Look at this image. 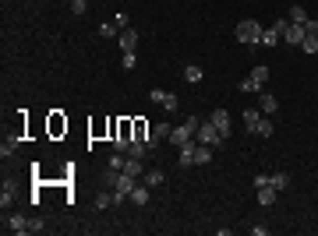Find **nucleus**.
<instances>
[{
	"instance_id": "2",
	"label": "nucleus",
	"mask_w": 318,
	"mask_h": 236,
	"mask_svg": "<svg viewBox=\"0 0 318 236\" xmlns=\"http://www.w3.org/2000/svg\"><path fill=\"white\" fill-rule=\"evenodd\" d=\"M234 39H237V43H244V46H255V43L262 39V25H258V21H251V18H244V21H237V25H234Z\"/></svg>"
},
{
	"instance_id": "5",
	"label": "nucleus",
	"mask_w": 318,
	"mask_h": 236,
	"mask_svg": "<svg viewBox=\"0 0 318 236\" xmlns=\"http://www.w3.org/2000/svg\"><path fill=\"white\" fill-rule=\"evenodd\" d=\"M283 28H287V18H279L272 28H262V46H276V43H283Z\"/></svg>"
},
{
	"instance_id": "30",
	"label": "nucleus",
	"mask_w": 318,
	"mask_h": 236,
	"mask_svg": "<svg viewBox=\"0 0 318 236\" xmlns=\"http://www.w3.org/2000/svg\"><path fill=\"white\" fill-rule=\"evenodd\" d=\"M163 109H166V113H177V95H170V92H166V99H163Z\"/></svg>"
},
{
	"instance_id": "29",
	"label": "nucleus",
	"mask_w": 318,
	"mask_h": 236,
	"mask_svg": "<svg viewBox=\"0 0 318 236\" xmlns=\"http://www.w3.org/2000/svg\"><path fill=\"white\" fill-rule=\"evenodd\" d=\"M251 78L258 81V85H265V81H269V67H265V64H262V67H255V71H251Z\"/></svg>"
},
{
	"instance_id": "18",
	"label": "nucleus",
	"mask_w": 318,
	"mask_h": 236,
	"mask_svg": "<svg viewBox=\"0 0 318 236\" xmlns=\"http://www.w3.org/2000/svg\"><path fill=\"white\" fill-rule=\"evenodd\" d=\"M276 109H279V99L265 92V95H262V113H276Z\"/></svg>"
},
{
	"instance_id": "7",
	"label": "nucleus",
	"mask_w": 318,
	"mask_h": 236,
	"mask_svg": "<svg viewBox=\"0 0 318 236\" xmlns=\"http://www.w3.org/2000/svg\"><path fill=\"white\" fill-rule=\"evenodd\" d=\"M4 229H11V233H32V219H25V215H7Z\"/></svg>"
},
{
	"instance_id": "22",
	"label": "nucleus",
	"mask_w": 318,
	"mask_h": 236,
	"mask_svg": "<svg viewBox=\"0 0 318 236\" xmlns=\"http://www.w3.org/2000/svg\"><path fill=\"white\" fill-rule=\"evenodd\" d=\"M11 201H14V183H4V190H0V205L7 208Z\"/></svg>"
},
{
	"instance_id": "26",
	"label": "nucleus",
	"mask_w": 318,
	"mask_h": 236,
	"mask_svg": "<svg viewBox=\"0 0 318 236\" xmlns=\"http://www.w3.org/2000/svg\"><path fill=\"white\" fill-rule=\"evenodd\" d=\"M301 50H304V53H318V35H304Z\"/></svg>"
},
{
	"instance_id": "24",
	"label": "nucleus",
	"mask_w": 318,
	"mask_h": 236,
	"mask_svg": "<svg viewBox=\"0 0 318 236\" xmlns=\"http://www.w3.org/2000/svg\"><path fill=\"white\" fill-rule=\"evenodd\" d=\"M145 141H131V148H128V155H135V159H145Z\"/></svg>"
},
{
	"instance_id": "19",
	"label": "nucleus",
	"mask_w": 318,
	"mask_h": 236,
	"mask_svg": "<svg viewBox=\"0 0 318 236\" xmlns=\"http://www.w3.org/2000/svg\"><path fill=\"white\" fill-rule=\"evenodd\" d=\"M131 127H135V141H145V138L152 134V131L145 127V120H131Z\"/></svg>"
},
{
	"instance_id": "35",
	"label": "nucleus",
	"mask_w": 318,
	"mask_h": 236,
	"mask_svg": "<svg viewBox=\"0 0 318 236\" xmlns=\"http://www.w3.org/2000/svg\"><path fill=\"white\" fill-rule=\"evenodd\" d=\"M113 25H117V28H128V14L117 11V14H113Z\"/></svg>"
},
{
	"instance_id": "36",
	"label": "nucleus",
	"mask_w": 318,
	"mask_h": 236,
	"mask_svg": "<svg viewBox=\"0 0 318 236\" xmlns=\"http://www.w3.org/2000/svg\"><path fill=\"white\" fill-rule=\"evenodd\" d=\"M120 67L131 71V67H135V53H124V57H120Z\"/></svg>"
},
{
	"instance_id": "23",
	"label": "nucleus",
	"mask_w": 318,
	"mask_h": 236,
	"mask_svg": "<svg viewBox=\"0 0 318 236\" xmlns=\"http://www.w3.org/2000/svg\"><path fill=\"white\" fill-rule=\"evenodd\" d=\"M14 152H18V138H7V141L0 145V155L7 159V155H14Z\"/></svg>"
},
{
	"instance_id": "28",
	"label": "nucleus",
	"mask_w": 318,
	"mask_h": 236,
	"mask_svg": "<svg viewBox=\"0 0 318 236\" xmlns=\"http://www.w3.org/2000/svg\"><path fill=\"white\" fill-rule=\"evenodd\" d=\"M184 78H187V81H202L205 74H202V67H195V64H191V67H184Z\"/></svg>"
},
{
	"instance_id": "25",
	"label": "nucleus",
	"mask_w": 318,
	"mask_h": 236,
	"mask_svg": "<svg viewBox=\"0 0 318 236\" xmlns=\"http://www.w3.org/2000/svg\"><path fill=\"white\" fill-rule=\"evenodd\" d=\"M170 131H173V127L163 120V124H156V127H152V138H159V141H163V138H170Z\"/></svg>"
},
{
	"instance_id": "34",
	"label": "nucleus",
	"mask_w": 318,
	"mask_h": 236,
	"mask_svg": "<svg viewBox=\"0 0 318 236\" xmlns=\"http://www.w3.org/2000/svg\"><path fill=\"white\" fill-rule=\"evenodd\" d=\"M304 32H308V35H318V18H308V21H304Z\"/></svg>"
},
{
	"instance_id": "38",
	"label": "nucleus",
	"mask_w": 318,
	"mask_h": 236,
	"mask_svg": "<svg viewBox=\"0 0 318 236\" xmlns=\"http://www.w3.org/2000/svg\"><path fill=\"white\" fill-rule=\"evenodd\" d=\"M85 4H88V0H71V11H75V14H85Z\"/></svg>"
},
{
	"instance_id": "12",
	"label": "nucleus",
	"mask_w": 318,
	"mask_h": 236,
	"mask_svg": "<svg viewBox=\"0 0 318 236\" xmlns=\"http://www.w3.org/2000/svg\"><path fill=\"white\" fill-rule=\"evenodd\" d=\"M276 198H279V190H276L272 183H269V187H258V205H265V208H269Z\"/></svg>"
},
{
	"instance_id": "4",
	"label": "nucleus",
	"mask_w": 318,
	"mask_h": 236,
	"mask_svg": "<svg viewBox=\"0 0 318 236\" xmlns=\"http://www.w3.org/2000/svg\"><path fill=\"white\" fill-rule=\"evenodd\" d=\"M135 187H138V176H131V173H124V169H120V173H117V183H113V194H117V205H120V201H128Z\"/></svg>"
},
{
	"instance_id": "31",
	"label": "nucleus",
	"mask_w": 318,
	"mask_h": 236,
	"mask_svg": "<svg viewBox=\"0 0 318 236\" xmlns=\"http://www.w3.org/2000/svg\"><path fill=\"white\" fill-rule=\"evenodd\" d=\"M64 127H68V124H64V120H60V116H57V113H53V120H50V131H53V134H60V131H64Z\"/></svg>"
},
{
	"instance_id": "6",
	"label": "nucleus",
	"mask_w": 318,
	"mask_h": 236,
	"mask_svg": "<svg viewBox=\"0 0 318 236\" xmlns=\"http://www.w3.org/2000/svg\"><path fill=\"white\" fill-rule=\"evenodd\" d=\"M304 25H294V21H287V28H283V43H290V46H301L304 43Z\"/></svg>"
},
{
	"instance_id": "16",
	"label": "nucleus",
	"mask_w": 318,
	"mask_h": 236,
	"mask_svg": "<svg viewBox=\"0 0 318 236\" xmlns=\"http://www.w3.org/2000/svg\"><path fill=\"white\" fill-rule=\"evenodd\" d=\"M163 180H166L163 169H145V183H149V187H163Z\"/></svg>"
},
{
	"instance_id": "20",
	"label": "nucleus",
	"mask_w": 318,
	"mask_h": 236,
	"mask_svg": "<svg viewBox=\"0 0 318 236\" xmlns=\"http://www.w3.org/2000/svg\"><path fill=\"white\" fill-rule=\"evenodd\" d=\"M272 131H276V127H272V120H269V116H262V120H258V131H255V134H258V138H272Z\"/></svg>"
},
{
	"instance_id": "15",
	"label": "nucleus",
	"mask_w": 318,
	"mask_h": 236,
	"mask_svg": "<svg viewBox=\"0 0 318 236\" xmlns=\"http://www.w3.org/2000/svg\"><path fill=\"white\" fill-rule=\"evenodd\" d=\"M290 21H294V25H304V21H308V11H304V4H294V7H290Z\"/></svg>"
},
{
	"instance_id": "37",
	"label": "nucleus",
	"mask_w": 318,
	"mask_h": 236,
	"mask_svg": "<svg viewBox=\"0 0 318 236\" xmlns=\"http://www.w3.org/2000/svg\"><path fill=\"white\" fill-rule=\"evenodd\" d=\"M149 99H152V102H159V106H163V99H166V92H163V88H152V92H149Z\"/></svg>"
},
{
	"instance_id": "32",
	"label": "nucleus",
	"mask_w": 318,
	"mask_h": 236,
	"mask_svg": "<svg viewBox=\"0 0 318 236\" xmlns=\"http://www.w3.org/2000/svg\"><path fill=\"white\" fill-rule=\"evenodd\" d=\"M269 183H272V173H258L255 176V187H269Z\"/></svg>"
},
{
	"instance_id": "17",
	"label": "nucleus",
	"mask_w": 318,
	"mask_h": 236,
	"mask_svg": "<svg viewBox=\"0 0 318 236\" xmlns=\"http://www.w3.org/2000/svg\"><path fill=\"white\" fill-rule=\"evenodd\" d=\"M96 32H99V35H103V39H113V35H120V28H117V25H113V21H103V25H99V28H96Z\"/></svg>"
},
{
	"instance_id": "13",
	"label": "nucleus",
	"mask_w": 318,
	"mask_h": 236,
	"mask_svg": "<svg viewBox=\"0 0 318 236\" xmlns=\"http://www.w3.org/2000/svg\"><path fill=\"white\" fill-rule=\"evenodd\" d=\"M212 162V148L209 145H195V166H209Z\"/></svg>"
},
{
	"instance_id": "3",
	"label": "nucleus",
	"mask_w": 318,
	"mask_h": 236,
	"mask_svg": "<svg viewBox=\"0 0 318 236\" xmlns=\"http://www.w3.org/2000/svg\"><path fill=\"white\" fill-rule=\"evenodd\" d=\"M195 141H198V145H209V148H216V145H223L227 138L219 134V127H216L212 120H202V124H198V131H195Z\"/></svg>"
},
{
	"instance_id": "1",
	"label": "nucleus",
	"mask_w": 318,
	"mask_h": 236,
	"mask_svg": "<svg viewBox=\"0 0 318 236\" xmlns=\"http://www.w3.org/2000/svg\"><path fill=\"white\" fill-rule=\"evenodd\" d=\"M198 124H202L198 116H187L184 124H177V127L170 131V141H173V148H177V152H180V148H191V145H195V131H198Z\"/></svg>"
},
{
	"instance_id": "10",
	"label": "nucleus",
	"mask_w": 318,
	"mask_h": 236,
	"mask_svg": "<svg viewBox=\"0 0 318 236\" xmlns=\"http://www.w3.org/2000/svg\"><path fill=\"white\" fill-rule=\"evenodd\" d=\"M124 173H131V176H145V166H142V159H135V155H128L124 159Z\"/></svg>"
},
{
	"instance_id": "11",
	"label": "nucleus",
	"mask_w": 318,
	"mask_h": 236,
	"mask_svg": "<svg viewBox=\"0 0 318 236\" xmlns=\"http://www.w3.org/2000/svg\"><path fill=\"white\" fill-rule=\"evenodd\" d=\"M128 201H135V205H149V183H142V180H138V187L131 190V198H128Z\"/></svg>"
},
{
	"instance_id": "21",
	"label": "nucleus",
	"mask_w": 318,
	"mask_h": 236,
	"mask_svg": "<svg viewBox=\"0 0 318 236\" xmlns=\"http://www.w3.org/2000/svg\"><path fill=\"white\" fill-rule=\"evenodd\" d=\"M272 187H276V190H287V187H290V176H287V173H272Z\"/></svg>"
},
{
	"instance_id": "27",
	"label": "nucleus",
	"mask_w": 318,
	"mask_h": 236,
	"mask_svg": "<svg viewBox=\"0 0 318 236\" xmlns=\"http://www.w3.org/2000/svg\"><path fill=\"white\" fill-rule=\"evenodd\" d=\"M240 92H262V85H258V81H255L251 74H247V78L240 81Z\"/></svg>"
},
{
	"instance_id": "9",
	"label": "nucleus",
	"mask_w": 318,
	"mask_h": 236,
	"mask_svg": "<svg viewBox=\"0 0 318 236\" xmlns=\"http://www.w3.org/2000/svg\"><path fill=\"white\" fill-rule=\"evenodd\" d=\"M209 120L219 127V134H223V138L230 134V113H227V109H212V116H209Z\"/></svg>"
},
{
	"instance_id": "33",
	"label": "nucleus",
	"mask_w": 318,
	"mask_h": 236,
	"mask_svg": "<svg viewBox=\"0 0 318 236\" xmlns=\"http://www.w3.org/2000/svg\"><path fill=\"white\" fill-rule=\"evenodd\" d=\"M124 152H113V155H110V169H124Z\"/></svg>"
},
{
	"instance_id": "14",
	"label": "nucleus",
	"mask_w": 318,
	"mask_h": 236,
	"mask_svg": "<svg viewBox=\"0 0 318 236\" xmlns=\"http://www.w3.org/2000/svg\"><path fill=\"white\" fill-rule=\"evenodd\" d=\"M240 113H244V127L255 134V131H258V120H262V116H258L262 109H240Z\"/></svg>"
},
{
	"instance_id": "8",
	"label": "nucleus",
	"mask_w": 318,
	"mask_h": 236,
	"mask_svg": "<svg viewBox=\"0 0 318 236\" xmlns=\"http://www.w3.org/2000/svg\"><path fill=\"white\" fill-rule=\"evenodd\" d=\"M135 46H138V32L135 28H120V50L124 53H135Z\"/></svg>"
}]
</instances>
